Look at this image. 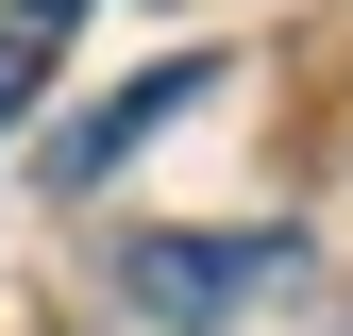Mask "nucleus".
I'll return each mask as SVG.
<instances>
[{
  "instance_id": "nucleus-1",
  "label": "nucleus",
  "mask_w": 353,
  "mask_h": 336,
  "mask_svg": "<svg viewBox=\"0 0 353 336\" xmlns=\"http://www.w3.org/2000/svg\"><path fill=\"white\" fill-rule=\"evenodd\" d=\"M286 269H303V235H135L118 252V303L152 336H202V319H252Z\"/></svg>"
},
{
  "instance_id": "nucleus-3",
  "label": "nucleus",
  "mask_w": 353,
  "mask_h": 336,
  "mask_svg": "<svg viewBox=\"0 0 353 336\" xmlns=\"http://www.w3.org/2000/svg\"><path fill=\"white\" fill-rule=\"evenodd\" d=\"M34 84H51V17H17V0H0V118H17Z\"/></svg>"
},
{
  "instance_id": "nucleus-4",
  "label": "nucleus",
  "mask_w": 353,
  "mask_h": 336,
  "mask_svg": "<svg viewBox=\"0 0 353 336\" xmlns=\"http://www.w3.org/2000/svg\"><path fill=\"white\" fill-rule=\"evenodd\" d=\"M17 17H51V34H68V17H84V0H17Z\"/></svg>"
},
{
  "instance_id": "nucleus-2",
  "label": "nucleus",
  "mask_w": 353,
  "mask_h": 336,
  "mask_svg": "<svg viewBox=\"0 0 353 336\" xmlns=\"http://www.w3.org/2000/svg\"><path fill=\"white\" fill-rule=\"evenodd\" d=\"M185 101H219V67H202V51H185V67H152V84H118L84 135H51V185H101V168H135L168 118H185Z\"/></svg>"
}]
</instances>
